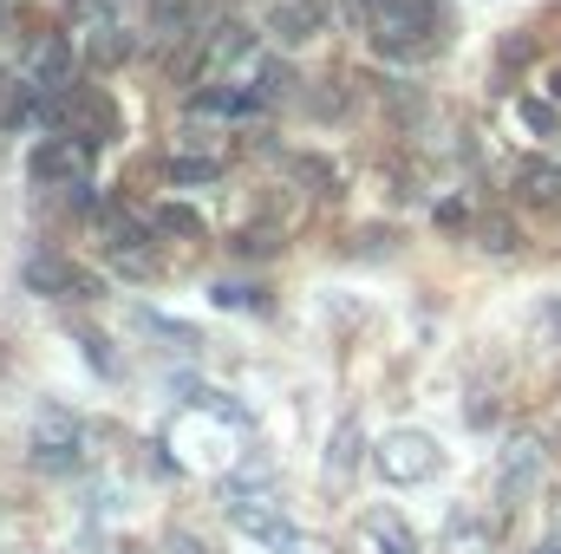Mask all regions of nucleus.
Segmentation results:
<instances>
[{
	"label": "nucleus",
	"mask_w": 561,
	"mask_h": 554,
	"mask_svg": "<svg viewBox=\"0 0 561 554\" xmlns=\"http://www.w3.org/2000/svg\"><path fill=\"white\" fill-rule=\"evenodd\" d=\"M26 287L46 293V300H99V275L66 262V255H33L26 262Z\"/></svg>",
	"instance_id": "4"
},
{
	"label": "nucleus",
	"mask_w": 561,
	"mask_h": 554,
	"mask_svg": "<svg viewBox=\"0 0 561 554\" xmlns=\"http://www.w3.org/2000/svg\"><path fill=\"white\" fill-rule=\"evenodd\" d=\"M379 470H386L392 483H424V476L437 470V443H431L424 430H392V437L379 443Z\"/></svg>",
	"instance_id": "6"
},
{
	"label": "nucleus",
	"mask_w": 561,
	"mask_h": 554,
	"mask_svg": "<svg viewBox=\"0 0 561 554\" xmlns=\"http://www.w3.org/2000/svg\"><path fill=\"white\" fill-rule=\"evenodd\" d=\"M33 463L39 470H53V476H66V470H79V417L72 412H39L33 424Z\"/></svg>",
	"instance_id": "3"
},
{
	"label": "nucleus",
	"mask_w": 561,
	"mask_h": 554,
	"mask_svg": "<svg viewBox=\"0 0 561 554\" xmlns=\"http://www.w3.org/2000/svg\"><path fill=\"white\" fill-rule=\"evenodd\" d=\"M138 53V33L131 26H105L99 39H92V66H125Z\"/></svg>",
	"instance_id": "13"
},
{
	"label": "nucleus",
	"mask_w": 561,
	"mask_h": 554,
	"mask_svg": "<svg viewBox=\"0 0 561 554\" xmlns=\"http://www.w3.org/2000/svg\"><path fill=\"white\" fill-rule=\"evenodd\" d=\"M26 85H33L39 99H53V92L72 85V39H66V33H39V39L26 46Z\"/></svg>",
	"instance_id": "5"
},
{
	"label": "nucleus",
	"mask_w": 561,
	"mask_h": 554,
	"mask_svg": "<svg viewBox=\"0 0 561 554\" xmlns=\"http://www.w3.org/2000/svg\"><path fill=\"white\" fill-rule=\"evenodd\" d=\"M516 189L529 203H561V170L556 163H516Z\"/></svg>",
	"instance_id": "12"
},
{
	"label": "nucleus",
	"mask_w": 561,
	"mask_h": 554,
	"mask_svg": "<svg viewBox=\"0 0 561 554\" xmlns=\"http://www.w3.org/2000/svg\"><path fill=\"white\" fill-rule=\"evenodd\" d=\"M209 20V0H150V33L157 39H196Z\"/></svg>",
	"instance_id": "8"
},
{
	"label": "nucleus",
	"mask_w": 561,
	"mask_h": 554,
	"mask_svg": "<svg viewBox=\"0 0 561 554\" xmlns=\"http://www.w3.org/2000/svg\"><path fill=\"white\" fill-rule=\"evenodd\" d=\"M26 170H33V183H46V189H72V183H85V170H92V143L85 138H46L26 157Z\"/></svg>",
	"instance_id": "2"
},
{
	"label": "nucleus",
	"mask_w": 561,
	"mask_h": 554,
	"mask_svg": "<svg viewBox=\"0 0 561 554\" xmlns=\"http://www.w3.org/2000/svg\"><path fill=\"white\" fill-rule=\"evenodd\" d=\"M216 170H222L216 157H170V163H163V176H170L176 189H196V183H216Z\"/></svg>",
	"instance_id": "14"
},
{
	"label": "nucleus",
	"mask_w": 561,
	"mask_h": 554,
	"mask_svg": "<svg viewBox=\"0 0 561 554\" xmlns=\"http://www.w3.org/2000/svg\"><path fill=\"white\" fill-rule=\"evenodd\" d=\"M536 476H542V450L536 443H516L510 463H503V503H523L536 489Z\"/></svg>",
	"instance_id": "10"
},
{
	"label": "nucleus",
	"mask_w": 561,
	"mask_h": 554,
	"mask_svg": "<svg viewBox=\"0 0 561 554\" xmlns=\"http://www.w3.org/2000/svg\"><path fill=\"white\" fill-rule=\"evenodd\" d=\"M150 229H157V235H176V242H196V235H203V216H196L190 203H157V209H150Z\"/></svg>",
	"instance_id": "11"
},
{
	"label": "nucleus",
	"mask_w": 561,
	"mask_h": 554,
	"mask_svg": "<svg viewBox=\"0 0 561 554\" xmlns=\"http://www.w3.org/2000/svg\"><path fill=\"white\" fill-rule=\"evenodd\" d=\"M366 26H373V46L379 53H424L431 39H437V26H444V7L437 0H373V13H366Z\"/></svg>",
	"instance_id": "1"
},
{
	"label": "nucleus",
	"mask_w": 561,
	"mask_h": 554,
	"mask_svg": "<svg viewBox=\"0 0 561 554\" xmlns=\"http://www.w3.org/2000/svg\"><path fill=\"white\" fill-rule=\"evenodd\" d=\"M359 542H366V554H419V535H412V522L399 509H366Z\"/></svg>",
	"instance_id": "7"
},
{
	"label": "nucleus",
	"mask_w": 561,
	"mask_h": 554,
	"mask_svg": "<svg viewBox=\"0 0 561 554\" xmlns=\"http://www.w3.org/2000/svg\"><path fill=\"white\" fill-rule=\"evenodd\" d=\"M66 20H72V26H92V33L118 26V20H112V0H66Z\"/></svg>",
	"instance_id": "16"
},
{
	"label": "nucleus",
	"mask_w": 561,
	"mask_h": 554,
	"mask_svg": "<svg viewBox=\"0 0 561 554\" xmlns=\"http://www.w3.org/2000/svg\"><path fill=\"white\" fill-rule=\"evenodd\" d=\"M523 125H529L536 138H556V112H549L542 99H523Z\"/></svg>",
	"instance_id": "18"
},
{
	"label": "nucleus",
	"mask_w": 561,
	"mask_h": 554,
	"mask_svg": "<svg viewBox=\"0 0 561 554\" xmlns=\"http://www.w3.org/2000/svg\"><path fill=\"white\" fill-rule=\"evenodd\" d=\"M255 79H262V85H255V99H262V105H280V99L294 92V72H287L280 59H262V66H255Z\"/></svg>",
	"instance_id": "15"
},
{
	"label": "nucleus",
	"mask_w": 561,
	"mask_h": 554,
	"mask_svg": "<svg viewBox=\"0 0 561 554\" xmlns=\"http://www.w3.org/2000/svg\"><path fill=\"white\" fill-rule=\"evenodd\" d=\"M236 249H242V255H275V249H280V235H275V229H249V235H242Z\"/></svg>",
	"instance_id": "19"
},
{
	"label": "nucleus",
	"mask_w": 561,
	"mask_h": 554,
	"mask_svg": "<svg viewBox=\"0 0 561 554\" xmlns=\"http://www.w3.org/2000/svg\"><path fill=\"white\" fill-rule=\"evenodd\" d=\"M320 20H327V7H320V0H275V7H268V33L287 39V46L313 39V33H320Z\"/></svg>",
	"instance_id": "9"
},
{
	"label": "nucleus",
	"mask_w": 561,
	"mask_h": 554,
	"mask_svg": "<svg viewBox=\"0 0 561 554\" xmlns=\"http://www.w3.org/2000/svg\"><path fill=\"white\" fill-rule=\"evenodd\" d=\"M359 450H366V443H359V424H340V430H333V476H346Z\"/></svg>",
	"instance_id": "17"
}]
</instances>
